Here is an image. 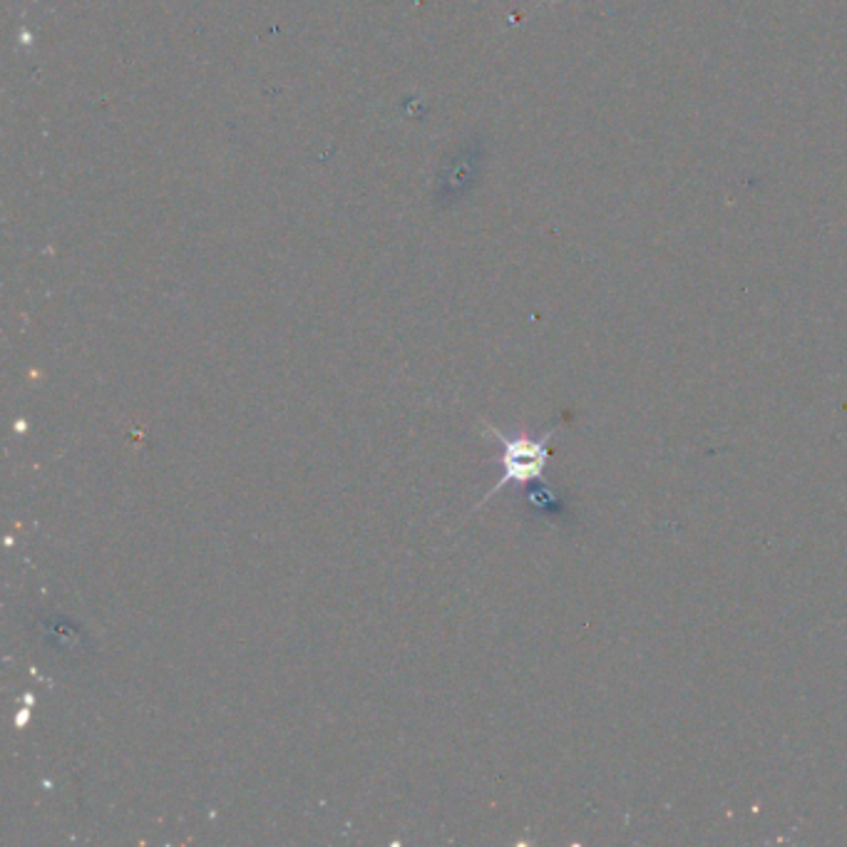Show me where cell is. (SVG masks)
Wrapping results in <instances>:
<instances>
[{
	"instance_id": "cell-1",
	"label": "cell",
	"mask_w": 847,
	"mask_h": 847,
	"mask_svg": "<svg viewBox=\"0 0 847 847\" xmlns=\"http://www.w3.org/2000/svg\"><path fill=\"white\" fill-rule=\"evenodd\" d=\"M488 433L495 437V441H500V445H502V455H500L502 477L492 485V490L485 495L480 502H477V508H482L485 502L492 500L495 495L502 492L512 482L528 485L534 480H542L544 467H547V460H550V443H552V437L557 435V425H552L550 431L542 433L540 437H532V435H512L510 437L492 425H488Z\"/></svg>"
}]
</instances>
